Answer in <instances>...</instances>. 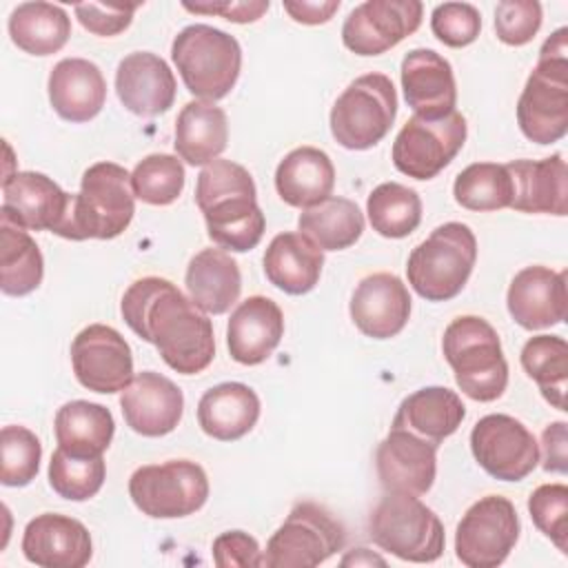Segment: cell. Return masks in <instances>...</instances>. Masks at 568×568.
Returning <instances> with one entry per match:
<instances>
[{
  "label": "cell",
  "instance_id": "35",
  "mask_svg": "<svg viewBox=\"0 0 568 568\" xmlns=\"http://www.w3.org/2000/svg\"><path fill=\"white\" fill-rule=\"evenodd\" d=\"M9 36L31 55L58 53L71 38V18L60 4L22 2L9 16Z\"/></svg>",
  "mask_w": 568,
  "mask_h": 568
},
{
  "label": "cell",
  "instance_id": "30",
  "mask_svg": "<svg viewBox=\"0 0 568 568\" xmlns=\"http://www.w3.org/2000/svg\"><path fill=\"white\" fill-rule=\"evenodd\" d=\"M335 166L317 146H297L275 169V189L282 202L295 209H311L331 197Z\"/></svg>",
  "mask_w": 568,
  "mask_h": 568
},
{
  "label": "cell",
  "instance_id": "20",
  "mask_svg": "<svg viewBox=\"0 0 568 568\" xmlns=\"http://www.w3.org/2000/svg\"><path fill=\"white\" fill-rule=\"evenodd\" d=\"M510 317L526 331H539L566 320V271L535 264L521 268L506 293Z\"/></svg>",
  "mask_w": 568,
  "mask_h": 568
},
{
  "label": "cell",
  "instance_id": "51",
  "mask_svg": "<svg viewBox=\"0 0 568 568\" xmlns=\"http://www.w3.org/2000/svg\"><path fill=\"white\" fill-rule=\"evenodd\" d=\"M339 9V0H286L284 11L302 24H324Z\"/></svg>",
  "mask_w": 568,
  "mask_h": 568
},
{
  "label": "cell",
  "instance_id": "22",
  "mask_svg": "<svg viewBox=\"0 0 568 568\" xmlns=\"http://www.w3.org/2000/svg\"><path fill=\"white\" fill-rule=\"evenodd\" d=\"M22 552L42 568H82L93 555V544L82 521L58 513H42L24 526Z\"/></svg>",
  "mask_w": 568,
  "mask_h": 568
},
{
  "label": "cell",
  "instance_id": "34",
  "mask_svg": "<svg viewBox=\"0 0 568 568\" xmlns=\"http://www.w3.org/2000/svg\"><path fill=\"white\" fill-rule=\"evenodd\" d=\"M53 430L58 448L64 453L75 457H102L111 446L115 422L106 406L73 399L58 408Z\"/></svg>",
  "mask_w": 568,
  "mask_h": 568
},
{
  "label": "cell",
  "instance_id": "38",
  "mask_svg": "<svg viewBox=\"0 0 568 568\" xmlns=\"http://www.w3.org/2000/svg\"><path fill=\"white\" fill-rule=\"evenodd\" d=\"M521 366L526 375L539 386L544 399L566 410L568 384V344L559 335H535L521 348Z\"/></svg>",
  "mask_w": 568,
  "mask_h": 568
},
{
  "label": "cell",
  "instance_id": "13",
  "mask_svg": "<svg viewBox=\"0 0 568 568\" xmlns=\"http://www.w3.org/2000/svg\"><path fill=\"white\" fill-rule=\"evenodd\" d=\"M519 539L515 504L501 495L475 501L457 524L455 555L468 568H497Z\"/></svg>",
  "mask_w": 568,
  "mask_h": 568
},
{
  "label": "cell",
  "instance_id": "48",
  "mask_svg": "<svg viewBox=\"0 0 568 568\" xmlns=\"http://www.w3.org/2000/svg\"><path fill=\"white\" fill-rule=\"evenodd\" d=\"M213 561L220 568L260 566L262 550L253 535L244 530H226L213 539Z\"/></svg>",
  "mask_w": 568,
  "mask_h": 568
},
{
  "label": "cell",
  "instance_id": "36",
  "mask_svg": "<svg viewBox=\"0 0 568 568\" xmlns=\"http://www.w3.org/2000/svg\"><path fill=\"white\" fill-rule=\"evenodd\" d=\"M297 229L322 251H344L364 233V213L359 206L339 195L304 209L297 217Z\"/></svg>",
  "mask_w": 568,
  "mask_h": 568
},
{
  "label": "cell",
  "instance_id": "11",
  "mask_svg": "<svg viewBox=\"0 0 568 568\" xmlns=\"http://www.w3.org/2000/svg\"><path fill=\"white\" fill-rule=\"evenodd\" d=\"M129 497L153 519H180L197 513L209 499V477L191 459L146 464L129 477Z\"/></svg>",
  "mask_w": 568,
  "mask_h": 568
},
{
  "label": "cell",
  "instance_id": "15",
  "mask_svg": "<svg viewBox=\"0 0 568 568\" xmlns=\"http://www.w3.org/2000/svg\"><path fill=\"white\" fill-rule=\"evenodd\" d=\"M75 379L93 393H122L133 379L129 342L106 324H89L71 342Z\"/></svg>",
  "mask_w": 568,
  "mask_h": 568
},
{
  "label": "cell",
  "instance_id": "46",
  "mask_svg": "<svg viewBox=\"0 0 568 568\" xmlns=\"http://www.w3.org/2000/svg\"><path fill=\"white\" fill-rule=\"evenodd\" d=\"M541 27L537 0H504L495 7V33L508 47L528 44Z\"/></svg>",
  "mask_w": 568,
  "mask_h": 568
},
{
  "label": "cell",
  "instance_id": "27",
  "mask_svg": "<svg viewBox=\"0 0 568 568\" xmlns=\"http://www.w3.org/2000/svg\"><path fill=\"white\" fill-rule=\"evenodd\" d=\"M49 102L67 122L93 120L106 100V80L100 67L84 58H64L49 73Z\"/></svg>",
  "mask_w": 568,
  "mask_h": 568
},
{
  "label": "cell",
  "instance_id": "24",
  "mask_svg": "<svg viewBox=\"0 0 568 568\" xmlns=\"http://www.w3.org/2000/svg\"><path fill=\"white\" fill-rule=\"evenodd\" d=\"M402 89L415 115L437 120L455 111L457 84L450 62L433 49H413L402 60Z\"/></svg>",
  "mask_w": 568,
  "mask_h": 568
},
{
  "label": "cell",
  "instance_id": "5",
  "mask_svg": "<svg viewBox=\"0 0 568 568\" xmlns=\"http://www.w3.org/2000/svg\"><path fill=\"white\" fill-rule=\"evenodd\" d=\"M442 351L466 397L495 402L504 395L508 386V362L497 331L484 317H455L444 331Z\"/></svg>",
  "mask_w": 568,
  "mask_h": 568
},
{
  "label": "cell",
  "instance_id": "8",
  "mask_svg": "<svg viewBox=\"0 0 568 568\" xmlns=\"http://www.w3.org/2000/svg\"><path fill=\"white\" fill-rule=\"evenodd\" d=\"M368 535L382 550L413 564H430L446 546L444 524L417 495L386 493L368 515Z\"/></svg>",
  "mask_w": 568,
  "mask_h": 568
},
{
  "label": "cell",
  "instance_id": "1",
  "mask_svg": "<svg viewBox=\"0 0 568 568\" xmlns=\"http://www.w3.org/2000/svg\"><path fill=\"white\" fill-rule=\"evenodd\" d=\"M126 326L153 344L169 368L182 375L202 373L215 357L213 324L173 282L135 280L120 302Z\"/></svg>",
  "mask_w": 568,
  "mask_h": 568
},
{
  "label": "cell",
  "instance_id": "21",
  "mask_svg": "<svg viewBox=\"0 0 568 568\" xmlns=\"http://www.w3.org/2000/svg\"><path fill=\"white\" fill-rule=\"evenodd\" d=\"M351 320L373 339H388L404 331L410 317V293L393 273L366 275L353 291Z\"/></svg>",
  "mask_w": 568,
  "mask_h": 568
},
{
  "label": "cell",
  "instance_id": "47",
  "mask_svg": "<svg viewBox=\"0 0 568 568\" xmlns=\"http://www.w3.org/2000/svg\"><path fill=\"white\" fill-rule=\"evenodd\" d=\"M140 4H100V2H80L75 4V18L80 24L102 38H111L122 33Z\"/></svg>",
  "mask_w": 568,
  "mask_h": 568
},
{
  "label": "cell",
  "instance_id": "32",
  "mask_svg": "<svg viewBox=\"0 0 568 568\" xmlns=\"http://www.w3.org/2000/svg\"><path fill=\"white\" fill-rule=\"evenodd\" d=\"M184 284L195 306L204 313L222 315L240 297L242 273L237 262L224 248H202L191 257Z\"/></svg>",
  "mask_w": 568,
  "mask_h": 568
},
{
  "label": "cell",
  "instance_id": "43",
  "mask_svg": "<svg viewBox=\"0 0 568 568\" xmlns=\"http://www.w3.org/2000/svg\"><path fill=\"white\" fill-rule=\"evenodd\" d=\"M42 459L38 435L24 426H2L0 430V481L4 486H27L36 479Z\"/></svg>",
  "mask_w": 568,
  "mask_h": 568
},
{
  "label": "cell",
  "instance_id": "10",
  "mask_svg": "<svg viewBox=\"0 0 568 568\" xmlns=\"http://www.w3.org/2000/svg\"><path fill=\"white\" fill-rule=\"evenodd\" d=\"M344 544V526L324 506L315 501H300L266 541L260 566L313 568L342 550Z\"/></svg>",
  "mask_w": 568,
  "mask_h": 568
},
{
  "label": "cell",
  "instance_id": "3",
  "mask_svg": "<svg viewBox=\"0 0 568 568\" xmlns=\"http://www.w3.org/2000/svg\"><path fill=\"white\" fill-rule=\"evenodd\" d=\"M135 213L131 173L115 162L91 164L71 200V211L60 237L113 240L126 231Z\"/></svg>",
  "mask_w": 568,
  "mask_h": 568
},
{
  "label": "cell",
  "instance_id": "17",
  "mask_svg": "<svg viewBox=\"0 0 568 568\" xmlns=\"http://www.w3.org/2000/svg\"><path fill=\"white\" fill-rule=\"evenodd\" d=\"M73 195L38 171H16L2 180L0 217L27 229L62 233Z\"/></svg>",
  "mask_w": 568,
  "mask_h": 568
},
{
  "label": "cell",
  "instance_id": "12",
  "mask_svg": "<svg viewBox=\"0 0 568 568\" xmlns=\"http://www.w3.org/2000/svg\"><path fill=\"white\" fill-rule=\"evenodd\" d=\"M466 135L468 124L459 111L437 120L413 115L393 142V164L408 178L433 180L462 151Z\"/></svg>",
  "mask_w": 568,
  "mask_h": 568
},
{
  "label": "cell",
  "instance_id": "29",
  "mask_svg": "<svg viewBox=\"0 0 568 568\" xmlns=\"http://www.w3.org/2000/svg\"><path fill=\"white\" fill-rule=\"evenodd\" d=\"M260 419V397L242 382H222L197 402L200 428L217 442H235Z\"/></svg>",
  "mask_w": 568,
  "mask_h": 568
},
{
  "label": "cell",
  "instance_id": "44",
  "mask_svg": "<svg viewBox=\"0 0 568 568\" xmlns=\"http://www.w3.org/2000/svg\"><path fill=\"white\" fill-rule=\"evenodd\" d=\"M528 513L535 526L561 550L568 552V486L541 484L528 497Z\"/></svg>",
  "mask_w": 568,
  "mask_h": 568
},
{
  "label": "cell",
  "instance_id": "37",
  "mask_svg": "<svg viewBox=\"0 0 568 568\" xmlns=\"http://www.w3.org/2000/svg\"><path fill=\"white\" fill-rule=\"evenodd\" d=\"M44 275V260L27 229L0 217V288L22 297L36 291Z\"/></svg>",
  "mask_w": 568,
  "mask_h": 568
},
{
  "label": "cell",
  "instance_id": "49",
  "mask_svg": "<svg viewBox=\"0 0 568 568\" xmlns=\"http://www.w3.org/2000/svg\"><path fill=\"white\" fill-rule=\"evenodd\" d=\"M186 11L206 13V16H222L229 22L246 24L260 20L268 11V0H248V2H184Z\"/></svg>",
  "mask_w": 568,
  "mask_h": 568
},
{
  "label": "cell",
  "instance_id": "19",
  "mask_svg": "<svg viewBox=\"0 0 568 568\" xmlns=\"http://www.w3.org/2000/svg\"><path fill=\"white\" fill-rule=\"evenodd\" d=\"M120 408L133 433L162 437L178 428L184 413V395L169 377L155 371H142L122 390Z\"/></svg>",
  "mask_w": 568,
  "mask_h": 568
},
{
  "label": "cell",
  "instance_id": "33",
  "mask_svg": "<svg viewBox=\"0 0 568 568\" xmlns=\"http://www.w3.org/2000/svg\"><path fill=\"white\" fill-rule=\"evenodd\" d=\"M229 120L213 102L191 100L175 118V151L191 166H206L226 149Z\"/></svg>",
  "mask_w": 568,
  "mask_h": 568
},
{
  "label": "cell",
  "instance_id": "42",
  "mask_svg": "<svg viewBox=\"0 0 568 568\" xmlns=\"http://www.w3.org/2000/svg\"><path fill=\"white\" fill-rule=\"evenodd\" d=\"M106 466L102 457H75L55 448L49 462L51 488L69 501H87L102 488Z\"/></svg>",
  "mask_w": 568,
  "mask_h": 568
},
{
  "label": "cell",
  "instance_id": "25",
  "mask_svg": "<svg viewBox=\"0 0 568 568\" xmlns=\"http://www.w3.org/2000/svg\"><path fill=\"white\" fill-rule=\"evenodd\" d=\"M284 337L282 308L264 295H251L235 306L226 324V346L237 364H262Z\"/></svg>",
  "mask_w": 568,
  "mask_h": 568
},
{
  "label": "cell",
  "instance_id": "4",
  "mask_svg": "<svg viewBox=\"0 0 568 568\" xmlns=\"http://www.w3.org/2000/svg\"><path fill=\"white\" fill-rule=\"evenodd\" d=\"M568 29H557L541 47L537 67L517 100L521 133L537 144L559 142L568 131Z\"/></svg>",
  "mask_w": 568,
  "mask_h": 568
},
{
  "label": "cell",
  "instance_id": "16",
  "mask_svg": "<svg viewBox=\"0 0 568 568\" xmlns=\"http://www.w3.org/2000/svg\"><path fill=\"white\" fill-rule=\"evenodd\" d=\"M419 0H366L342 24V42L355 55H379L415 33L422 24Z\"/></svg>",
  "mask_w": 568,
  "mask_h": 568
},
{
  "label": "cell",
  "instance_id": "50",
  "mask_svg": "<svg viewBox=\"0 0 568 568\" xmlns=\"http://www.w3.org/2000/svg\"><path fill=\"white\" fill-rule=\"evenodd\" d=\"M568 437H566V422H552L541 433V453L539 462L544 470L566 475L568 470Z\"/></svg>",
  "mask_w": 568,
  "mask_h": 568
},
{
  "label": "cell",
  "instance_id": "31",
  "mask_svg": "<svg viewBox=\"0 0 568 568\" xmlns=\"http://www.w3.org/2000/svg\"><path fill=\"white\" fill-rule=\"evenodd\" d=\"M462 397L446 386H426L402 399L393 417L395 428H406L433 444H442L464 422Z\"/></svg>",
  "mask_w": 568,
  "mask_h": 568
},
{
  "label": "cell",
  "instance_id": "39",
  "mask_svg": "<svg viewBox=\"0 0 568 568\" xmlns=\"http://www.w3.org/2000/svg\"><path fill=\"white\" fill-rule=\"evenodd\" d=\"M366 213L373 231L382 237H406L422 222V200L415 189L399 182H382L366 200Z\"/></svg>",
  "mask_w": 568,
  "mask_h": 568
},
{
  "label": "cell",
  "instance_id": "28",
  "mask_svg": "<svg viewBox=\"0 0 568 568\" xmlns=\"http://www.w3.org/2000/svg\"><path fill=\"white\" fill-rule=\"evenodd\" d=\"M262 264L266 280L275 288L288 295H304L320 282L324 251L317 248L306 235L284 231L271 240Z\"/></svg>",
  "mask_w": 568,
  "mask_h": 568
},
{
  "label": "cell",
  "instance_id": "26",
  "mask_svg": "<svg viewBox=\"0 0 568 568\" xmlns=\"http://www.w3.org/2000/svg\"><path fill=\"white\" fill-rule=\"evenodd\" d=\"M513 180L510 209L519 213L566 215L568 169L561 153L544 160H513L506 164Z\"/></svg>",
  "mask_w": 568,
  "mask_h": 568
},
{
  "label": "cell",
  "instance_id": "23",
  "mask_svg": "<svg viewBox=\"0 0 568 568\" xmlns=\"http://www.w3.org/2000/svg\"><path fill=\"white\" fill-rule=\"evenodd\" d=\"M175 75L171 67L151 51L124 55L115 71V93L124 109L142 118L166 113L175 100Z\"/></svg>",
  "mask_w": 568,
  "mask_h": 568
},
{
  "label": "cell",
  "instance_id": "6",
  "mask_svg": "<svg viewBox=\"0 0 568 568\" xmlns=\"http://www.w3.org/2000/svg\"><path fill=\"white\" fill-rule=\"evenodd\" d=\"M477 260V240L468 224L446 222L419 242L406 262L413 291L428 302H446L462 293Z\"/></svg>",
  "mask_w": 568,
  "mask_h": 568
},
{
  "label": "cell",
  "instance_id": "40",
  "mask_svg": "<svg viewBox=\"0 0 568 568\" xmlns=\"http://www.w3.org/2000/svg\"><path fill=\"white\" fill-rule=\"evenodd\" d=\"M455 202L468 211H499L510 209L513 180L506 164L473 162L453 184Z\"/></svg>",
  "mask_w": 568,
  "mask_h": 568
},
{
  "label": "cell",
  "instance_id": "52",
  "mask_svg": "<svg viewBox=\"0 0 568 568\" xmlns=\"http://www.w3.org/2000/svg\"><path fill=\"white\" fill-rule=\"evenodd\" d=\"M384 566L386 561L379 557V555H373L371 550L366 548H355L353 552H348L344 559H342V566Z\"/></svg>",
  "mask_w": 568,
  "mask_h": 568
},
{
  "label": "cell",
  "instance_id": "45",
  "mask_svg": "<svg viewBox=\"0 0 568 568\" xmlns=\"http://www.w3.org/2000/svg\"><path fill=\"white\" fill-rule=\"evenodd\" d=\"M430 31L446 47H468L481 31V13L468 2L437 4L430 13Z\"/></svg>",
  "mask_w": 568,
  "mask_h": 568
},
{
  "label": "cell",
  "instance_id": "14",
  "mask_svg": "<svg viewBox=\"0 0 568 568\" xmlns=\"http://www.w3.org/2000/svg\"><path fill=\"white\" fill-rule=\"evenodd\" d=\"M475 462L495 479L521 481L539 464L535 435L515 417L493 413L481 417L470 430Z\"/></svg>",
  "mask_w": 568,
  "mask_h": 568
},
{
  "label": "cell",
  "instance_id": "9",
  "mask_svg": "<svg viewBox=\"0 0 568 568\" xmlns=\"http://www.w3.org/2000/svg\"><path fill=\"white\" fill-rule=\"evenodd\" d=\"M397 115V93L384 73L355 78L331 109V133L351 151H366L382 142Z\"/></svg>",
  "mask_w": 568,
  "mask_h": 568
},
{
  "label": "cell",
  "instance_id": "18",
  "mask_svg": "<svg viewBox=\"0 0 568 568\" xmlns=\"http://www.w3.org/2000/svg\"><path fill=\"white\" fill-rule=\"evenodd\" d=\"M375 468L386 493L424 495L437 475V444L390 426L375 450Z\"/></svg>",
  "mask_w": 568,
  "mask_h": 568
},
{
  "label": "cell",
  "instance_id": "41",
  "mask_svg": "<svg viewBox=\"0 0 568 568\" xmlns=\"http://www.w3.org/2000/svg\"><path fill=\"white\" fill-rule=\"evenodd\" d=\"M184 164L169 153H151L131 171L133 195L153 206L173 204L184 189Z\"/></svg>",
  "mask_w": 568,
  "mask_h": 568
},
{
  "label": "cell",
  "instance_id": "7",
  "mask_svg": "<svg viewBox=\"0 0 568 568\" xmlns=\"http://www.w3.org/2000/svg\"><path fill=\"white\" fill-rule=\"evenodd\" d=\"M171 60L189 93L204 102H215L235 87L242 69V49L231 33L217 27L189 24L175 36Z\"/></svg>",
  "mask_w": 568,
  "mask_h": 568
},
{
  "label": "cell",
  "instance_id": "2",
  "mask_svg": "<svg viewBox=\"0 0 568 568\" xmlns=\"http://www.w3.org/2000/svg\"><path fill=\"white\" fill-rule=\"evenodd\" d=\"M195 202L204 215L209 237L224 251L246 253L264 235L266 220L257 204L251 173L233 160H213L195 184Z\"/></svg>",
  "mask_w": 568,
  "mask_h": 568
}]
</instances>
